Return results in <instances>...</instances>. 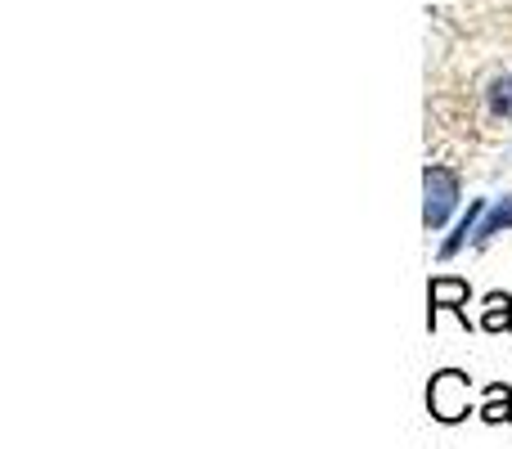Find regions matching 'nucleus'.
<instances>
[{
  "instance_id": "423d86ee",
  "label": "nucleus",
  "mask_w": 512,
  "mask_h": 449,
  "mask_svg": "<svg viewBox=\"0 0 512 449\" xmlns=\"http://www.w3.org/2000/svg\"><path fill=\"white\" fill-rule=\"evenodd\" d=\"M504 229H512V194L486 207V216H481V225H477V234H472V243H477V247H486L490 238H495V234H504Z\"/></svg>"
},
{
  "instance_id": "6e6552de",
  "label": "nucleus",
  "mask_w": 512,
  "mask_h": 449,
  "mask_svg": "<svg viewBox=\"0 0 512 449\" xmlns=\"http://www.w3.org/2000/svg\"><path fill=\"white\" fill-rule=\"evenodd\" d=\"M490 113L504 117V122H512V72H508V77L490 81Z\"/></svg>"
},
{
  "instance_id": "39448f33",
  "label": "nucleus",
  "mask_w": 512,
  "mask_h": 449,
  "mask_svg": "<svg viewBox=\"0 0 512 449\" xmlns=\"http://www.w3.org/2000/svg\"><path fill=\"white\" fill-rule=\"evenodd\" d=\"M477 418H481V423H490V427L512 423V387H508V382H490L486 400H481V409H477Z\"/></svg>"
},
{
  "instance_id": "f257e3e1",
  "label": "nucleus",
  "mask_w": 512,
  "mask_h": 449,
  "mask_svg": "<svg viewBox=\"0 0 512 449\" xmlns=\"http://www.w3.org/2000/svg\"><path fill=\"white\" fill-rule=\"evenodd\" d=\"M427 414L436 418V423L454 427L463 423L468 414H477L472 409V378L463 369H441L432 382H427Z\"/></svg>"
},
{
  "instance_id": "f03ea898",
  "label": "nucleus",
  "mask_w": 512,
  "mask_h": 449,
  "mask_svg": "<svg viewBox=\"0 0 512 449\" xmlns=\"http://www.w3.org/2000/svg\"><path fill=\"white\" fill-rule=\"evenodd\" d=\"M459 207V176L450 167H427L423 171V225L441 229Z\"/></svg>"
},
{
  "instance_id": "7ed1b4c3",
  "label": "nucleus",
  "mask_w": 512,
  "mask_h": 449,
  "mask_svg": "<svg viewBox=\"0 0 512 449\" xmlns=\"http://www.w3.org/2000/svg\"><path fill=\"white\" fill-rule=\"evenodd\" d=\"M468 301H472L468 279H454V274L432 279V283H427V328L436 333V315H441V310H454V315L468 324Z\"/></svg>"
},
{
  "instance_id": "20e7f679",
  "label": "nucleus",
  "mask_w": 512,
  "mask_h": 449,
  "mask_svg": "<svg viewBox=\"0 0 512 449\" xmlns=\"http://www.w3.org/2000/svg\"><path fill=\"white\" fill-rule=\"evenodd\" d=\"M486 207H490L486 198H472V203H468V216H463V221L454 225V234L441 243V261H450V256H459L463 247L472 243V234H477V225H481V216H486Z\"/></svg>"
},
{
  "instance_id": "0eeeda50",
  "label": "nucleus",
  "mask_w": 512,
  "mask_h": 449,
  "mask_svg": "<svg viewBox=\"0 0 512 449\" xmlns=\"http://www.w3.org/2000/svg\"><path fill=\"white\" fill-rule=\"evenodd\" d=\"M481 328H486V333H508L512 328V297L508 292H490V297L481 301Z\"/></svg>"
}]
</instances>
